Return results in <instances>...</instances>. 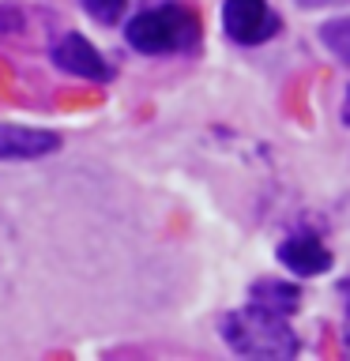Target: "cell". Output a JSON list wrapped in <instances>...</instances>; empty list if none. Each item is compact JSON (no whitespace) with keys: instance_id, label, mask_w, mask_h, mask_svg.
<instances>
[{"instance_id":"obj_2","label":"cell","mask_w":350,"mask_h":361,"mask_svg":"<svg viewBox=\"0 0 350 361\" xmlns=\"http://www.w3.org/2000/svg\"><path fill=\"white\" fill-rule=\"evenodd\" d=\"M132 49L147 56H169V53H188L200 42V16L185 4H162V8H143L140 16L128 19L124 27Z\"/></svg>"},{"instance_id":"obj_4","label":"cell","mask_w":350,"mask_h":361,"mask_svg":"<svg viewBox=\"0 0 350 361\" xmlns=\"http://www.w3.org/2000/svg\"><path fill=\"white\" fill-rule=\"evenodd\" d=\"M53 64L68 75H79V79H90V83H102L109 79V64L95 45H90L83 34H64L61 42L53 45Z\"/></svg>"},{"instance_id":"obj_8","label":"cell","mask_w":350,"mask_h":361,"mask_svg":"<svg viewBox=\"0 0 350 361\" xmlns=\"http://www.w3.org/2000/svg\"><path fill=\"white\" fill-rule=\"evenodd\" d=\"M320 42H324V49L332 53L335 61L350 64V16L324 23V27H320Z\"/></svg>"},{"instance_id":"obj_5","label":"cell","mask_w":350,"mask_h":361,"mask_svg":"<svg viewBox=\"0 0 350 361\" xmlns=\"http://www.w3.org/2000/svg\"><path fill=\"white\" fill-rule=\"evenodd\" d=\"M279 264L294 271L301 279H316L324 271H332V248H327L316 233H290L286 241L279 245Z\"/></svg>"},{"instance_id":"obj_12","label":"cell","mask_w":350,"mask_h":361,"mask_svg":"<svg viewBox=\"0 0 350 361\" xmlns=\"http://www.w3.org/2000/svg\"><path fill=\"white\" fill-rule=\"evenodd\" d=\"M305 4H332V0H305Z\"/></svg>"},{"instance_id":"obj_1","label":"cell","mask_w":350,"mask_h":361,"mask_svg":"<svg viewBox=\"0 0 350 361\" xmlns=\"http://www.w3.org/2000/svg\"><path fill=\"white\" fill-rule=\"evenodd\" d=\"M222 338L237 354L267 357V361H290L301 350L298 335L290 327V316L267 309V305H256V301L222 316Z\"/></svg>"},{"instance_id":"obj_6","label":"cell","mask_w":350,"mask_h":361,"mask_svg":"<svg viewBox=\"0 0 350 361\" xmlns=\"http://www.w3.org/2000/svg\"><path fill=\"white\" fill-rule=\"evenodd\" d=\"M61 147V135L49 128H27V124H4L0 121V162H30L45 158Z\"/></svg>"},{"instance_id":"obj_11","label":"cell","mask_w":350,"mask_h":361,"mask_svg":"<svg viewBox=\"0 0 350 361\" xmlns=\"http://www.w3.org/2000/svg\"><path fill=\"white\" fill-rule=\"evenodd\" d=\"M343 121L350 124V90H346V102H343Z\"/></svg>"},{"instance_id":"obj_3","label":"cell","mask_w":350,"mask_h":361,"mask_svg":"<svg viewBox=\"0 0 350 361\" xmlns=\"http://www.w3.org/2000/svg\"><path fill=\"white\" fill-rule=\"evenodd\" d=\"M222 30L237 45H260L275 38L279 16L267 8V0H226L222 4Z\"/></svg>"},{"instance_id":"obj_10","label":"cell","mask_w":350,"mask_h":361,"mask_svg":"<svg viewBox=\"0 0 350 361\" xmlns=\"http://www.w3.org/2000/svg\"><path fill=\"white\" fill-rule=\"evenodd\" d=\"M343 346L350 354V298H346V320H343Z\"/></svg>"},{"instance_id":"obj_7","label":"cell","mask_w":350,"mask_h":361,"mask_svg":"<svg viewBox=\"0 0 350 361\" xmlns=\"http://www.w3.org/2000/svg\"><path fill=\"white\" fill-rule=\"evenodd\" d=\"M248 301L294 316L301 305V290L294 286V282H282V279H260V282H253V290H248Z\"/></svg>"},{"instance_id":"obj_9","label":"cell","mask_w":350,"mask_h":361,"mask_svg":"<svg viewBox=\"0 0 350 361\" xmlns=\"http://www.w3.org/2000/svg\"><path fill=\"white\" fill-rule=\"evenodd\" d=\"M83 4V11L95 23H106V27H113L121 16H124V8H128V0H79Z\"/></svg>"}]
</instances>
